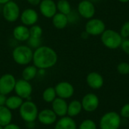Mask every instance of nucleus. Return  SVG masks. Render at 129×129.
Listing matches in <instances>:
<instances>
[{
	"label": "nucleus",
	"instance_id": "bb28decb",
	"mask_svg": "<svg viewBox=\"0 0 129 129\" xmlns=\"http://www.w3.org/2000/svg\"><path fill=\"white\" fill-rule=\"evenodd\" d=\"M29 33H30V36L32 37L42 38L43 34V29L42 28L41 26L36 23L29 27Z\"/></svg>",
	"mask_w": 129,
	"mask_h": 129
},
{
	"label": "nucleus",
	"instance_id": "7ed1b4c3",
	"mask_svg": "<svg viewBox=\"0 0 129 129\" xmlns=\"http://www.w3.org/2000/svg\"><path fill=\"white\" fill-rule=\"evenodd\" d=\"M20 8L19 5L14 2L11 0L7 2L2 7V14L5 20L9 23L16 22L20 15Z\"/></svg>",
	"mask_w": 129,
	"mask_h": 129
},
{
	"label": "nucleus",
	"instance_id": "412c9836",
	"mask_svg": "<svg viewBox=\"0 0 129 129\" xmlns=\"http://www.w3.org/2000/svg\"><path fill=\"white\" fill-rule=\"evenodd\" d=\"M12 113L5 106H0V125L4 127L11 122Z\"/></svg>",
	"mask_w": 129,
	"mask_h": 129
},
{
	"label": "nucleus",
	"instance_id": "b1692460",
	"mask_svg": "<svg viewBox=\"0 0 129 129\" xmlns=\"http://www.w3.org/2000/svg\"><path fill=\"white\" fill-rule=\"evenodd\" d=\"M23 102V99L20 98L17 95L11 96L7 98L5 107H8L9 110H17L20 107Z\"/></svg>",
	"mask_w": 129,
	"mask_h": 129
},
{
	"label": "nucleus",
	"instance_id": "f257e3e1",
	"mask_svg": "<svg viewBox=\"0 0 129 129\" xmlns=\"http://www.w3.org/2000/svg\"><path fill=\"white\" fill-rule=\"evenodd\" d=\"M57 60L56 51L50 46L41 45L33 51V63L38 69H50L56 65Z\"/></svg>",
	"mask_w": 129,
	"mask_h": 129
},
{
	"label": "nucleus",
	"instance_id": "ddd939ff",
	"mask_svg": "<svg viewBox=\"0 0 129 129\" xmlns=\"http://www.w3.org/2000/svg\"><path fill=\"white\" fill-rule=\"evenodd\" d=\"M56 94L58 98L67 99L71 98L74 94L73 86L68 82H60L54 87Z\"/></svg>",
	"mask_w": 129,
	"mask_h": 129
},
{
	"label": "nucleus",
	"instance_id": "4468645a",
	"mask_svg": "<svg viewBox=\"0 0 129 129\" xmlns=\"http://www.w3.org/2000/svg\"><path fill=\"white\" fill-rule=\"evenodd\" d=\"M82 109L86 112H94L99 106V99L98 96L93 93L85 94L82 100Z\"/></svg>",
	"mask_w": 129,
	"mask_h": 129
},
{
	"label": "nucleus",
	"instance_id": "58836bf2",
	"mask_svg": "<svg viewBox=\"0 0 129 129\" xmlns=\"http://www.w3.org/2000/svg\"><path fill=\"white\" fill-rule=\"evenodd\" d=\"M0 129H3V127H2V126H1V125H0Z\"/></svg>",
	"mask_w": 129,
	"mask_h": 129
},
{
	"label": "nucleus",
	"instance_id": "6e6552de",
	"mask_svg": "<svg viewBox=\"0 0 129 129\" xmlns=\"http://www.w3.org/2000/svg\"><path fill=\"white\" fill-rule=\"evenodd\" d=\"M39 15L38 11L33 8H27L20 12V20L23 25L30 27L38 23Z\"/></svg>",
	"mask_w": 129,
	"mask_h": 129
},
{
	"label": "nucleus",
	"instance_id": "4be33fe9",
	"mask_svg": "<svg viewBox=\"0 0 129 129\" xmlns=\"http://www.w3.org/2000/svg\"><path fill=\"white\" fill-rule=\"evenodd\" d=\"M38 74V68L33 65H27L22 71V79L26 81L33 80Z\"/></svg>",
	"mask_w": 129,
	"mask_h": 129
},
{
	"label": "nucleus",
	"instance_id": "7c9ffc66",
	"mask_svg": "<svg viewBox=\"0 0 129 129\" xmlns=\"http://www.w3.org/2000/svg\"><path fill=\"white\" fill-rule=\"evenodd\" d=\"M120 35L122 38H127L129 36V21L125 22L122 26Z\"/></svg>",
	"mask_w": 129,
	"mask_h": 129
},
{
	"label": "nucleus",
	"instance_id": "473e14b6",
	"mask_svg": "<svg viewBox=\"0 0 129 129\" xmlns=\"http://www.w3.org/2000/svg\"><path fill=\"white\" fill-rule=\"evenodd\" d=\"M121 47L122 51L126 53L127 54H129V39H125L122 40V44H121Z\"/></svg>",
	"mask_w": 129,
	"mask_h": 129
},
{
	"label": "nucleus",
	"instance_id": "4c0bfd02",
	"mask_svg": "<svg viewBox=\"0 0 129 129\" xmlns=\"http://www.w3.org/2000/svg\"><path fill=\"white\" fill-rule=\"evenodd\" d=\"M120 2H122V3H127V2H128L129 0H119Z\"/></svg>",
	"mask_w": 129,
	"mask_h": 129
},
{
	"label": "nucleus",
	"instance_id": "aec40b11",
	"mask_svg": "<svg viewBox=\"0 0 129 129\" xmlns=\"http://www.w3.org/2000/svg\"><path fill=\"white\" fill-rule=\"evenodd\" d=\"M54 129H76V123L71 117L63 116L56 123Z\"/></svg>",
	"mask_w": 129,
	"mask_h": 129
},
{
	"label": "nucleus",
	"instance_id": "a211bd4d",
	"mask_svg": "<svg viewBox=\"0 0 129 129\" xmlns=\"http://www.w3.org/2000/svg\"><path fill=\"white\" fill-rule=\"evenodd\" d=\"M86 82L88 86L93 89H99L104 85V79L102 76L96 72L90 73L87 76Z\"/></svg>",
	"mask_w": 129,
	"mask_h": 129
},
{
	"label": "nucleus",
	"instance_id": "423d86ee",
	"mask_svg": "<svg viewBox=\"0 0 129 129\" xmlns=\"http://www.w3.org/2000/svg\"><path fill=\"white\" fill-rule=\"evenodd\" d=\"M120 125V116L114 111L107 113L100 120L101 129H119Z\"/></svg>",
	"mask_w": 129,
	"mask_h": 129
},
{
	"label": "nucleus",
	"instance_id": "f03ea898",
	"mask_svg": "<svg viewBox=\"0 0 129 129\" xmlns=\"http://www.w3.org/2000/svg\"><path fill=\"white\" fill-rule=\"evenodd\" d=\"M11 56L17 64L27 66L33 62V50L27 45H17L13 48Z\"/></svg>",
	"mask_w": 129,
	"mask_h": 129
},
{
	"label": "nucleus",
	"instance_id": "5701e85b",
	"mask_svg": "<svg viewBox=\"0 0 129 129\" xmlns=\"http://www.w3.org/2000/svg\"><path fill=\"white\" fill-rule=\"evenodd\" d=\"M82 109V103L79 101H73L68 104V108H67V115L70 117H73L79 115Z\"/></svg>",
	"mask_w": 129,
	"mask_h": 129
},
{
	"label": "nucleus",
	"instance_id": "a878e982",
	"mask_svg": "<svg viewBox=\"0 0 129 129\" xmlns=\"http://www.w3.org/2000/svg\"><path fill=\"white\" fill-rule=\"evenodd\" d=\"M56 91L54 88L53 87H48L43 91L42 98L43 100L47 103H52V101L56 98Z\"/></svg>",
	"mask_w": 129,
	"mask_h": 129
},
{
	"label": "nucleus",
	"instance_id": "c9c22d12",
	"mask_svg": "<svg viewBox=\"0 0 129 129\" xmlns=\"http://www.w3.org/2000/svg\"><path fill=\"white\" fill-rule=\"evenodd\" d=\"M42 0H26V2L32 6H36L39 5Z\"/></svg>",
	"mask_w": 129,
	"mask_h": 129
},
{
	"label": "nucleus",
	"instance_id": "9d476101",
	"mask_svg": "<svg viewBox=\"0 0 129 129\" xmlns=\"http://www.w3.org/2000/svg\"><path fill=\"white\" fill-rule=\"evenodd\" d=\"M85 32L88 35L98 36L102 34L106 29L105 23L103 20L97 18L89 19L85 24Z\"/></svg>",
	"mask_w": 129,
	"mask_h": 129
},
{
	"label": "nucleus",
	"instance_id": "f8f14e48",
	"mask_svg": "<svg viewBox=\"0 0 129 129\" xmlns=\"http://www.w3.org/2000/svg\"><path fill=\"white\" fill-rule=\"evenodd\" d=\"M79 14L85 19H91L95 14V8L90 0H82L78 5Z\"/></svg>",
	"mask_w": 129,
	"mask_h": 129
},
{
	"label": "nucleus",
	"instance_id": "cd10ccee",
	"mask_svg": "<svg viewBox=\"0 0 129 129\" xmlns=\"http://www.w3.org/2000/svg\"><path fill=\"white\" fill-rule=\"evenodd\" d=\"M26 45L32 48L33 51L40 47L42 45V38H36V37H32L29 36L28 40L26 41Z\"/></svg>",
	"mask_w": 129,
	"mask_h": 129
},
{
	"label": "nucleus",
	"instance_id": "39448f33",
	"mask_svg": "<svg viewBox=\"0 0 129 129\" xmlns=\"http://www.w3.org/2000/svg\"><path fill=\"white\" fill-rule=\"evenodd\" d=\"M20 109V115L26 122H33L38 117L39 111L37 106L31 101L23 102Z\"/></svg>",
	"mask_w": 129,
	"mask_h": 129
},
{
	"label": "nucleus",
	"instance_id": "f3484780",
	"mask_svg": "<svg viewBox=\"0 0 129 129\" xmlns=\"http://www.w3.org/2000/svg\"><path fill=\"white\" fill-rule=\"evenodd\" d=\"M68 104L65 99L60 98H56L52 101V110L57 115V116L63 117L67 114Z\"/></svg>",
	"mask_w": 129,
	"mask_h": 129
},
{
	"label": "nucleus",
	"instance_id": "c756f323",
	"mask_svg": "<svg viewBox=\"0 0 129 129\" xmlns=\"http://www.w3.org/2000/svg\"><path fill=\"white\" fill-rule=\"evenodd\" d=\"M118 72L122 75L129 74V63L126 62H122L117 66Z\"/></svg>",
	"mask_w": 129,
	"mask_h": 129
},
{
	"label": "nucleus",
	"instance_id": "0eeeda50",
	"mask_svg": "<svg viewBox=\"0 0 129 129\" xmlns=\"http://www.w3.org/2000/svg\"><path fill=\"white\" fill-rule=\"evenodd\" d=\"M14 91H15L16 94L22 99H25L26 101L31 100L33 87L29 81L24 80L23 79L17 80Z\"/></svg>",
	"mask_w": 129,
	"mask_h": 129
},
{
	"label": "nucleus",
	"instance_id": "6ab92c4d",
	"mask_svg": "<svg viewBox=\"0 0 129 129\" xmlns=\"http://www.w3.org/2000/svg\"><path fill=\"white\" fill-rule=\"evenodd\" d=\"M51 22L53 26L57 29H64L69 23L67 15L60 12H57L54 14V16L51 18Z\"/></svg>",
	"mask_w": 129,
	"mask_h": 129
},
{
	"label": "nucleus",
	"instance_id": "c85d7f7f",
	"mask_svg": "<svg viewBox=\"0 0 129 129\" xmlns=\"http://www.w3.org/2000/svg\"><path fill=\"white\" fill-rule=\"evenodd\" d=\"M79 129H97V125L93 120L85 119L80 124Z\"/></svg>",
	"mask_w": 129,
	"mask_h": 129
},
{
	"label": "nucleus",
	"instance_id": "72a5a7b5",
	"mask_svg": "<svg viewBox=\"0 0 129 129\" xmlns=\"http://www.w3.org/2000/svg\"><path fill=\"white\" fill-rule=\"evenodd\" d=\"M3 129H20V128L16 125V124H13V123H9L8 125H5L3 127Z\"/></svg>",
	"mask_w": 129,
	"mask_h": 129
},
{
	"label": "nucleus",
	"instance_id": "1a4fd4ad",
	"mask_svg": "<svg viewBox=\"0 0 129 129\" xmlns=\"http://www.w3.org/2000/svg\"><path fill=\"white\" fill-rule=\"evenodd\" d=\"M15 77L11 73H5L0 77V94L7 95L14 90L16 84Z\"/></svg>",
	"mask_w": 129,
	"mask_h": 129
},
{
	"label": "nucleus",
	"instance_id": "2f4dec72",
	"mask_svg": "<svg viewBox=\"0 0 129 129\" xmlns=\"http://www.w3.org/2000/svg\"><path fill=\"white\" fill-rule=\"evenodd\" d=\"M120 113H121V116H122L123 118L128 119L129 118V104H125V105L122 107L121 111H120Z\"/></svg>",
	"mask_w": 129,
	"mask_h": 129
},
{
	"label": "nucleus",
	"instance_id": "20e7f679",
	"mask_svg": "<svg viewBox=\"0 0 129 129\" xmlns=\"http://www.w3.org/2000/svg\"><path fill=\"white\" fill-rule=\"evenodd\" d=\"M101 41L107 48L110 49H116L121 46L122 37L115 30L105 29L101 34Z\"/></svg>",
	"mask_w": 129,
	"mask_h": 129
},
{
	"label": "nucleus",
	"instance_id": "9b49d317",
	"mask_svg": "<svg viewBox=\"0 0 129 129\" xmlns=\"http://www.w3.org/2000/svg\"><path fill=\"white\" fill-rule=\"evenodd\" d=\"M39 13L45 18H52L57 12V4L54 0H42L39 3Z\"/></svg>",
	"mask_w": 129,
	"mask_h": 129
},
{
	"label": "nucleus",
	"instance_id": "2eb2a0df",
	"mask_svg": "<svg viewBox=\"0 0 129 129\" xmlns=\"http://www.w3.org/2000/svg\"><path fill=\"white\" fill-rule=\"evenodd\" d=\"M12 35L13 39L16 40L17 42H26L30 36L29 27L23 24L17 25L14 28Z\"/></svg>",
	"mask_w": 129,
	"mask_h": 129
},
{
	"label": "nucleus",
	"instance_id": "393cba45",
	"mask_svg": "<svg viewBox=\"0 0 129 129\" xmlns=\"http://www.w3.org/2000/svg\"><path fill=\"white\" fill-rule=\"evenodd\" d=\"M56 4H57V12L68 15L72 11L71 5L67 0H58L56 2Z\"/></svg>",
	"mask_w": 129,
	"mask_h": 129
},
{
	"label": "nucleus",
	"instance_id": "dca6fc26",
	"mask_svg": "<svg viewBox=\"0 0 129 129\" xmlns=\"http://www.w3.org/2000/svg\"><path fill=\"white\" fill-rule=\"evenodd\" d=\"M37 119H39L40 123L45 125H50L56 122L57 115L52 110L45 109L39 113Z\"/></svg>",
	"mask_w": 129,
	"mask_h": 129
},
{
	"label": "nucleus",
	"instance_id": "f704fd0d",
	"mask_svg": "<svg viewBox=\"0 0 129 129\" xmlns=\"http://www.w3.org/2000/svg\"><path fill=\"white\" fill-rule=\"evenodd\" d=\"M6 95L0 94V106H5V103H6Z\"/></svg>",
	"mask_w": 129,
	"mask_h": 129
},
{
	"label": "nucleus",
	"instance_id": "e433bc0d",
	"mask_svg": "<svg viewBox=\"0 0 129 129\" xmlns=\"http://www.w3.org/2000/svg\"><path fill=\"white\" fill-rule=\"evenodd\" d=\"M11 0H0V5H4L7 2H10Z\"/></svg>",
	"mask_w": 129,
	"mask_h": 129
}]
</instances>
